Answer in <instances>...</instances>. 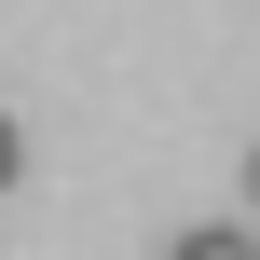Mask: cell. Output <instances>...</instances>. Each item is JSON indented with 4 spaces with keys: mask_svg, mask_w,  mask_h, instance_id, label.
<instances>
[{
    "mask_svg": "<svg viewBox=\"0 0 260 260\" xmlns=\"http://www.w3.org/2000/svg\"><path fill=\"white\" fill-rule=\"evenodd\" d=\"M165 260H260V233H233V219H219V233H178Z\"/></svg>",
    "mask_w": 260,
    "mask_h": 260,
    "instance_id": "1",
    "label": "cell"
},
{
    "mask_svg": "<svg viewBox=\"0 0 260 260\" xmlns=\"http://www.w3.org/2000/svg\"><path fill=\"white\" fill-rule=\"evenodd\" d=\"M14 165H27V137H14V110H0V192H14Z\"/></svg>",
    "mask_w": 260,
    "mask_h": 260,
    "instance_id": "2",
    "label": "cell"
},
{
    "mask_svg": "<svg viewBox=\"0 0 260 260\" xmlns=\"http://www.w3.org/2000/svg\"><path fill=\"white\" fill-rule=\"evenodd\" d=\"M247 206H260V151H247Z\"/></svg>",
    "mask_w": 260,
    "mask_h": 260,
    "instance_id": "3",
    "label": "cell"
}]
</instances>
